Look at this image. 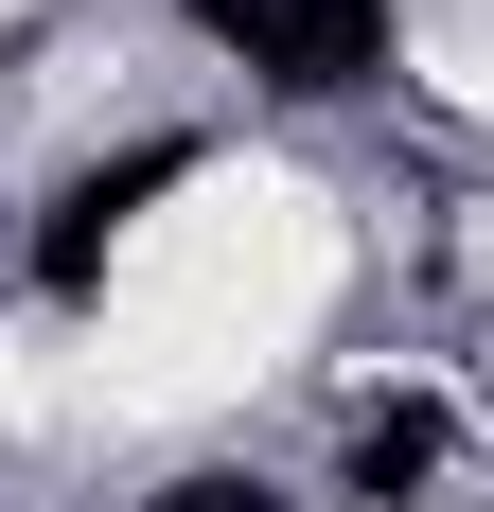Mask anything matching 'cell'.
I'll return each instance as SVG.
<instances>
[{
	"instance_id": "obj_1",
	"label": "cell",
	"mask_w": 494,
	"mask_h": 512,
	"mask_svg": "<svg viewBox=\"0 0 494 512\" xmlns=\"http://www.w3.org/2000/svg\"><path fill=\"white\" fill-rule=\"evenodd\" d=\"M195 18L265 71V89H300V106H336V89L389 71V0H195Z\"/></svg>"
},
{
	"instance_id": "obj_2",
	"label": "cell",
	"mask_w": 494,
	"mask_h": 512,
	"mask_svg": "<svg viewBox=\"0 0 494 512\" xmlns=\"http://www.w3.org/2000/svg\"><path fill=\"white\" fill-rule=\"evenodd\" d=\"M177 177H195V142H124V159H89V177L53 195V230H36V283H53V301H89L106 248L142 230V195H177Z\"/></svg>"
},
{
	"instance_id": "obj_3",
	"label": "cell",
	"mask_w": 494,
	"mask_h": 512,
	"mask_svg": "<svg viewBox=\"0 0 494 512\" xmlns=\"http://www.w3.org/2000/svg\"><path fill=\"white\" fill-rule=\"evenodd\" d=\"M424 477H442V407H371L353 424V512H406Z\"/></svg>"
},
{
	"instance_id": "obj_4",
	"label": "cell",
	"mask_w": 494,
	"mask_h": 512,
	"mask_svg": "<svg viewBox=\"0 0 494 512\" xmlns=\"http://www.w3.org/2000/svg\"><path fill=\"white\" fill-rule=\"evenodd\" d=\"M159 512H283V495H265V477H177Z\"/></svg>"
}]
</instances>
